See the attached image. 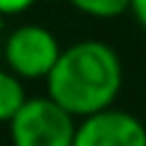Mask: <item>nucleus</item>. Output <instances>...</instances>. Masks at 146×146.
Wrapping results in <instances>:
<instances>
[{
  "mask_svg": "<svg viewBox=\"0 0 146 146\" xmlns=\"http://www.w3.org/2000/svg\"><path fill=\"white\" fill-rule=\"evenodd\" d=\"M123 87V64L113 46L87 38L62 49L46 74V95L74 118L105 110Z\"/></svg>",
  "mask_w": 146,
  "mask_h": 146,
  "instance_id": "f257e3e1",
  "label": "nucleus"
},
{
  "mask_svg": "<svg viewBox=\"0 0 146 146\" xmlns=\"http://www.w3.org/2000/svg\"><path fill=\"white\" fill-rule=\"evenodd\" d=\"M8 126L13 146H72L77 131L74 115L49 95L28 98Z\"/></svg>",
  "mask_w": 146,
  "mask_h": 146,
  "instance_id": "f03ea898",
  "label": "nucleus"
},
{
  "mask_svg": "<svg viewBox=\"0 0 146 146\" xmlns=\"http://www.w3.org/2000/svg\"><path fill=\"white\" fill-rule=\"evenodd\" d=\"M62 46L56 36L36 23L18 26L5 38V62L8 69L21 80H46L51 67L56 64Z\"/></svg>",
  "mask_w": 146,
  "mask_h": 146,
  "instance_id": "7ed1b4c3",
  "label": "nucleus"
},
{
  "mask_svg": "<svg viewBox=\"0 0 146 146\" xmlns=\"http://www.w3.org/2000/svg\"><path fill=\"white\" fill-rule=\"evenodd\" d=\"M72 146H146V126L128 110L105 108L77 123Z\"/></svg>",
  "mask_w": 146,
  "mask_h": 146,
  "instance_id": "20e7f679",
  "label": "nucleus"
},
{
  "mask_svg": "<svg viewBox=\"0 0 146 146\" xmlns=\"http://www.w3.org/2000/svg\"><path fill=\"white\" fill-rule=\"evenodd\" d=\"M26 100L28 98L23 80L10 69H0V123H10V118L21 110Z\"/></svg>",
  "mask_w": 146,
  "mask_h": 146,
  "instance_id": "39448f33",
  "label": "nucleus"
},
{
  "mask_svg": "<svg viewBox=\"0 0 146 146\" xmlns=\"http://www.w3.org/2000/svg\"><path fill=\"white\" fill-rule=\"evenodd\" d=\"M74 10L92 18H118L131 8V0H67Z\"/></svg>",
  "mask_w": 146,
  "mask_h": 146,
  "instance_id": "423d86ee",
  "label": "nucleus"
},
{
  "mask_svg": "<svg viewBox=\"0 0 146 146\" xmlns=\"http://www.w3.org/2000/svg\"><path fill=\"white\" fill-rule=\"evenodd\" d=\"M36 0H0V15H18L28 10Z\"/></svg>",
  "mask_w": 146,
  "mask_h": 146,
  "instance_id": "0eeeda50",
  "label": "nucleus"
},
{
  "mask_svg": "<svg viewBox=\"0 0 146 146\" xmlns=\"http://www.w3.org/2000/svg\"><path fill=\"white\" fill-rule=\"evenodd\" d=\"M128 10L136 15V21L146 28V0H131V8Z\"/></svg>",
  "mask_w": 146,
  "mask_h": 146,
  "instance_id": "6e6552de",
  "label": "nucleus"
},
{
  "mask_svg": "<svg viewBox=\"0 0 146 146\" xmlns=\"http://www.w3.org/2000/svg\"><path fill=\"white\" fill-rule=\"evenodd\" d=\"M51 3H56V0H51Z\"/></svg>",
  "mask_w": 146,
  "mask_h": 146,
  "instance_id": "1a4fd4ad",
  "label": "nucleus"
}]
</instances>
